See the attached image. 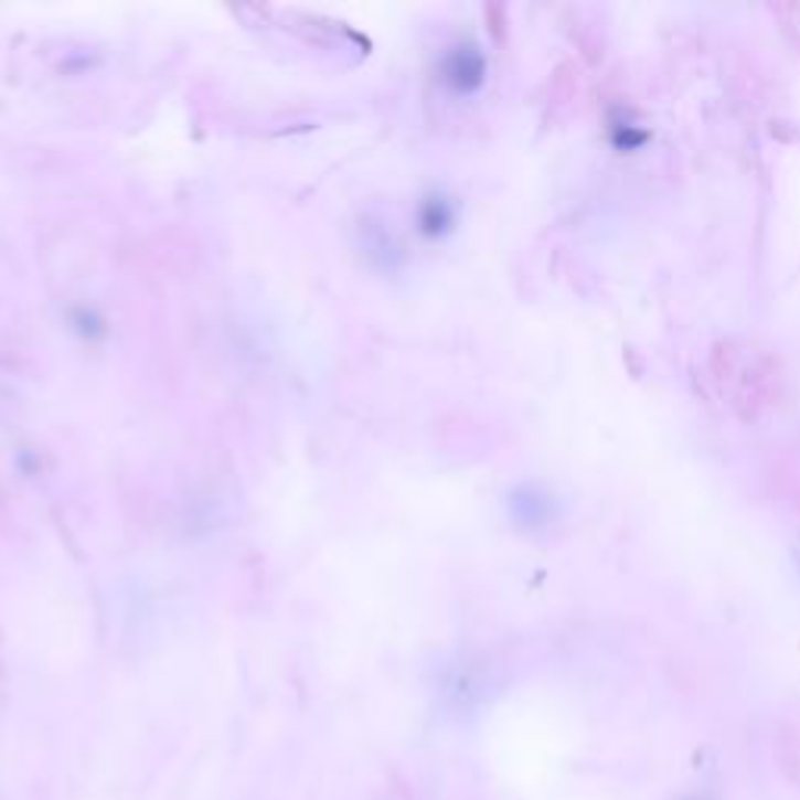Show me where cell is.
Masks as SVG:
<instances>
[{
  "label": "cell",
  "mask_w": 800,
  "mask_h": 800,
  "mask_svg": "<svg viewBox=\"0 0 800 800\" xmlns=\"http://www.w3.org/2000/svg\"><path fill=\"white\" fill-rule=\"evenodd\" d=\"M441 82L454 94H472L484 82V56L476 44H457L441 60Z\"/></svg>",
  "instance_id": "cell-1"
},
{
  "label": "cell",
  "mask_w": 800,
  "mask_h": 800,
  "mask_svg": "<svg viewBox=\"0 0 800 800\" xmlns=\"http://www.w3.org/2000/svg\"><path fill=\"white\" fill-rule=\"evenodd\" d=\"M457 223V204L447 198L445 191H428L416 206V228L426 238H445Z\"/></svg>",
  "instance_id": "cell-2"
}]
</instances>
